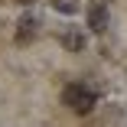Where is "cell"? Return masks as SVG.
Returning a JSON list of instances; mask_svg holds the SVG:
<instances>
[{
  "label": "cell",
  "mask_w": 127,
  "mask_h": 127,
  "mask_svg": "<svg viewBox=\"0 0 127 127\" xmlns=\"http://www.w3.org/2000/svg\"><path fill=\"white\" fill-rule=\"evenodd\" d=\"M39 16L36 13H23L20 20H16V30H13V39L20 42V46H26V42H33L36 36H39Z\"/></svg>",
  "instance_id": "cell-2"
},
{
  "label": "cell",
  "mask_w": 127,
  "mask_h": 127,
  "mask_svg": "<svg viewBox=\"0 0 127 127\" xmlns=\"http://www.w3.org/2000/svg\"><path fill=\"white\" fill-rule=\"evenodd\" d=\"M56 10L59 13H75V3L72 0H56Z\"/></svg>",
  "instance_id": "cell-5"
},
{
  "label": "cell",
  "mask_w": 127,
  "mask_h": 127,
  "mask_svg": "<svg viewBox=\"0 0 127 127\" xmlns=\"http://www.w3.org/2000/svg\"><path fill=\"white\" fill-rule=\"evenodd\" d=\"M62 46H65V52H82V49H85V33L75 30V26H65V33H62Z\"/></svg>",
  "instance_id": "cell-4"
},
{
  "label": "cell",
  "mask_w": 127,
  "mask_h": 127,
  "mask_svg": "<svg viewBox=\"0 0 127 127\" xmlns=\"http://www.w3.org/2000/svg\"><path fill=\"white\" fill-rule=\"evenodd\" d=\"M16 3H26V7H30V3H36V0H16Z\"/></svg>",
  "instance_id": "cell-6"
},
{
  "label": "cell",
  "mask_w": 127,
  "mask_h": 127,
  "mask_svg": "<svg viewBox=\"0 0 127 127\" xmlns=\"http://www.w3.org/2000/svg\"><path fill=\"white\" fill-rule=\"evenodd\" d=\"M62 104L72 108L75 114H88V111L95 108V91H91L88 85H82V82H68V85L62 88Z\"/></svg>",
  "instance_id": "cell-1"
},
{
  "label": "cell",
  "mask_w": 127,
  "mask_h": 127,
  "mask_svg": "<svg viewBox=\"0 0 127 127\" xmlns=\"http://www.w3.org/2000/svg\"><path fill=\"white\" fill-rule=\"evenodd\" d=\"M88 26H91V33H104L108 26H111V10H108V3H91L88 7Z\"/></svg>",
  "instance_id": "cell-3"
}]
</instances>
